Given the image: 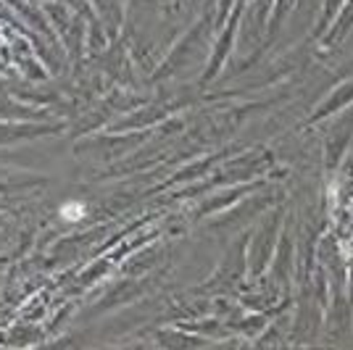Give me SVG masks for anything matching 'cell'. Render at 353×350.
<instances>
[{"label": "cell", "instance_id": "6da1fadb", "mask_svg": "<svg viewBox=\"0 0 353 350\" xmlns=\"http://www.w3.org/2000/svg\"><path fill=\"white\" fill-rule=\"evenodd\" d=\"M85 214H88V205L79 203V200H69V203L61 208V216H63V219H69V221H79Z\"/></svg>", "mask_w": 353, "mask_h": 350}]
</instances>
